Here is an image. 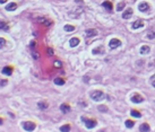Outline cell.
Returning <instances> with one entry per match:
<instances>
[{
	"label": "cell",
	"instance_id": "22",
	"mask_svg": "<svg viewBox=\"0 0 155 132\" xmlns=\"http://www.w3.org/2000/svg\"><path fill=\"white\" fill-rule=\"evenodd\" d=\"M64 30L66 32H74V31H75V27H74L73 25H66L64 27Z\"/></svg>",
	"mask_w": 155,
	"mask_h": 132
},
{
	"label": "cell",
	"instance_id": "16",
	"mask_svg": "<svg viewBox=\"0 0 155 132\" xmlns=\"http://www.w3.org/2000/svg\"><path fill=\"white\" fill-rule=\"evenodd\" d=\"M102 6H103L105 9H108L109 11H111L112 10V8H113V6H112V4L110 1H104L103 4H102Z\"/></svg>",
	"mask_w": 155,
	"mask_h": 132
},
{
	"label": "cell",
	"instance_id": "23",
	"mask_svg": "<svg viewBox=\"0 0 155 132\" xmlns=\"http://www.w3.org/2000/svg\"><path fill=\"white\" fill-rule=\"evenodd\" d=\"M125 124H126V126H127L128 129H130V128H133V126H134V124H135V123H134V121L127 120V121H126V123H125Z\"/></svg>",
	"mask_w": 155,
	"mask_h": 132
},
{
	"label": "cell",
	"instance_id": "5",
	"mask_svg": "<svg viewBox=\"0 0 155 132\" xmlns=\"http://www.w3.org/2000/svg\"><path fill=\"white\" fill-rule=\"evenodd\" d=\"M138 9H139V11L145 12V11H148L149 10V6L147 2H140V4L138 5Z\"/></svg>",
	"mask_w": 155,
	"mask_h": 132
},
{
	"label": "cell",
	"instance_id": "31",
	"mask_svg": "<svg viewBox=\"0 0 155 132\" xmlns=\"http://www.w3.org/2000/svg\"><path fill=\"white\" fill-rule=\"evenodd\" d=\"M6 85H7V80H1V81H0V86H1V87L6 86Z\"/></svg>",
	"mask_w": 155,
	"mask_h": 132
},
{
	"label": "cell",
	"instance_id": "21",
	"mask_svg": "<svg viewBox=\"0 0 155 132\" xmlns=\"http://www.w3.org/2000/svg\"><path fill=\"white\" fill-rule=\"evenodd\" d=\"M60 131H61V132H68V131H70V125H69V124L62 125L61 128H60Z\"/></svg>",
	"mask_w": 155,
	"mask_h": 132
},
{
	"label": "cell",
	"instance_id": "27",
	"mask_svg": "<svg viewBox=\"0 0 155 132\" xmlns=\"http://www.w3.org/2000/svg\"><path fill=\"white\" fill-rule=\"evenodd\" d=\"M6 39H5L4 37H0V49H2V47H4L5 45H6Z\"/></svg>",
	"mask_w": 155,
	"mask_h": 132
},
{
	"label": "cell",
	"instance_id": "35",
	"mask_svg": "<svg viewBox=\"0 0 155 132\" xmlns=\"http://www.w3.org/2000/svg\"><path fill=\"white\" fill-rule=\"evenodd\" d=\"M5 2H7V0H0V4H5Z\"/></svg>",
	"mask_w": 155,
	"mask_h": 132
},
{
	"label": "cell",
	"instance_id": "11",
	"mask_svg": "<svg viewBox=\"0 0 155 132\" xmlns=\"http://www.w3.org/2000/svg\"><path fill=\"white\" fill-rule=\"evenodd\" d=\"M60 111L62 113H68V112H70V106L68 104H66V103H64V104L60 105Z\"/></svg>",
	"mask_w": 155,
	"mask_h": 132
},
{
	"label": "cell",
	"instance_id": "10",
	"mask_svg": "<svg viewBox=\"0 0 155 132\" xmlns=\"http://www.w3.org/2000/svg\"><path fill=\"white\" fill-rule=\"evenodd\" d=\"M2 73L6 75V76H11L13 67H10V65H8V67H4V69H2Z\"/></svg>",
	"mask_w": 155,
	"mask_h": 132
},
{
	"label": "cell",
	"instance_id": "1",
	"mask_svg": "<svg viewBox=\"0 0 155 132\" xmlns=\"http://www.w3.org/2000/svg\"><path fill=\"white\" fill-rule=\"evenodd\" d=\"M91 98L93 99L94 102H101L105 98V94L101 90H94L93 93L91 94Z\"/></svg>",
	"mask_w": 155,
	"mask_h": 132
},
{
	"label": "cell",
	"instance_id": "36",
	"mask_svg": "<svg viewBox=\"0 0 155 132\" xmlns=\"http://www.w3.org/2000/svg\"><path fill=\"white\" fill-rule=\"evenodd\" d=\"M1 124H2V118L0 117V125H1Z\"/></svg>",
	"mask_w": 155,
	"mask_h": 132
},
{
	"label": "cell",
	"instance_id": "17",
	"mask_svg": "<svg viewBox=\"0 0 155 132\" xmlns=\"http://www.w3.org/2000/svg\"><path fill=\"white\" fill-rule=\"evenodd\" d=\"M86 35H87L88 37H92V36L98 35V32H96L95 30H93V28H91V30H87V31H86Z\"/></svg>",
	"mask_w": 155,
	"mask_h": 132
},
{
	"label": "cell",
	"instance_id": "30",
	"mask_svg": "<svg viewBox=\"0 0 155 132\" xmlns=\"http://www.w3.org/2000/svg\"><path fill=\"white\" fill-rule=\"evenodd\" d=\"M39 57H40V54H39L38 52H33V58H34V59L38 60V59H39Z\"/></svg>",
	"mask_w": 155,
	"mask_h": 132
},
{
	"label": "cell",
	"instance_id": "26",
	"mask_svg": "<svg viewBox=\"0 0 155 132\" xmlns=\"http://www.w3.org/2000/svg\"><path fill=\"white\" fill-rule=\"evenodd\" d=\"M125 6H126L125 2H120V4L118 5V7H117V10H118V11H121L123 8H125Z\"/></svg>",
	"mask_w": 155,
	"mask_h": 132
},
{
	"label": "cell",
	"instance_id": "8",
	"mask_svg": "<svg viewBox=\"0 0 155 132\" xmlns=\"http://www.w3.org/2000/svg\"><path fill=\"white\" fill-rule=\"evenodd\" d=\"M17 8V4L16 2H10L6 6V10L7 11H14V10H16Z\"/></svg>",
	"mask_w": 155,
	"mask_h": 132
},
{
	"label": "cell",
	"instance_id": "34",
	"mask_svg": "<svg viewBox=\"0 0 155 132\" xmlns=\"http://www.w3.org/2000/svg\"><path fill=\"white\" fill-rule=\"evenodd\" d=\"M48 53H49L50 55H53V50L50 49V47H49V49H48Z\"/></svg>",
	"mask_w": 155,
	"mask_h": 132
},
{
	"label": "cell",
	"instance_id": "3",
	"mask_svg": "<svg viewBox=\"0 0 155 132\" xmlns=\"http://www.w3.org/2000/svg\"><path fill=\"white\" fill-rule=\"evenodd\" d=\"M22 125H23V129H24L25 131H28V132L34 131V130H35V128H36L35 123L30 122V121H27V122H24Z\"/></svg>",
	"mask_w": 155,
	"mask_h": 132
},
{
	"label": "cell",
	"instance_id": "12",
	"mask_svg": "<svg viewBox=\"0 0 155 132\" xmlns=\"http://www.w3.org/2000/svg\"><path fill=\"white\" fill-rule=\"evenodd\" d=\"M149 52H151V47L148 45H143L140 47V54H148Z\"/></svg>",
	"mask_w": 155,
	"mask_h": 132
},
{
	"label": "cell",
	"instance_id": "19",
	"mask_svg": "<svg viewBox=\"0 0 155 132\" xmlns=\"http://www.w3.org/2000/svg\"><path fill=\"white\" fill-rule=\"evenodd\" d=\"M38 105H39V107H40L41 110H46L49 107V104H48V103H45V102H40Z\"/></svg>",
	"mask_w": 155,
	"mask_h": 132
},
{
	"label": "cell",
	"instance_id": "38",
	"mask_svg": "<svg viewBox=\"0 0 155 132\" xmlns=\"http://www.w3.org/2000/svg\"><path fill=\"white\" fill-rule=\"evenodd\" d=\"M152 79H155V75L153 76V77H152Z\"/></svg>",
	"mask_w": 155,
	"mask_h": 132
},
{
	"label": "cell",
	"instance_id": "7",
	"mask_svg": "<svg viewBox=\"0 0 155 132\" xmlns=\"http://www.w3.org/2000/svg\"><path fill=\"white\" fill-rule=\"evenodd\" d=\"M79 42H80V39L78 37H73V38H70V41H69V45H70V47H75L79 44Z\"/></svg>",
	"mask_w": 155,
	"mask_h": 132
},
{
	"label": "cell",
	"instance_id": "24",
	"mask_svg": "<svg viewBox=\"0 0 155 132\" xmlns=\"http://www.w3.org/2000/svg\"><path fill=\"white\" fill-rule=\"evenodd\" d=\"M147 37L148 39H154L155 38V31H151L148 34H147Z\"/></svg>",
	"mask_w": 155,
	"mask_h": 132
},
{
	"label": "cell",
	"instance_id": "15",
	"mask_svg": "<svg viewBox=\"0 0 155 132\" xmlns=\"http://www.w3.org/2000/svg\"><path fill=\"white\" fill-rule=\"evenodd\" d=\"M0 31H5V32L9 31V26L5 22H2V20H0Z\"/></svg>",
	"mask_w": 155,
	"mask_h": 132
},
{
	"label": "cell",
	"instance_id": "29",
	"mask_svg": "<svg viewBox=\"0 0 155 132\" xmlns=\"http://www.w3.org/2000/svg\"><path fill=\"white\" fill-rule=\"evenodd\" d=\"M44 25H45V26H50V25H52V22H51V20H50V19H45V20H44Z\"/></svg>",
	"mask_w": 155,
	"mask_h": 132
},
{
	"label": "cell",
	"instance_id": "9",
	"mask_svg": "<svg viewBox=\"0 0 155 132\" xmlns=\"http://www.w3.org/2000/svg\"><path fill=\"white\" fill-rule=\"evenodd\" d=\"M144 26L143 20H136L133 23V30H137V28H141Z\"/></svg>",
	"mask_w": 155,
	"mask_h": 132
},
{
	"label": "cell",
	"instance_id": "25",
	"mask_svg": "<svg viewBox=\"0 0 155 132\" xmlns=\"http://www.w3.org/2000/svg\"><path fill=\"white\" fill-rule=\"evenodd\" d=\"M99 109V111H101L102 113H105V112H108V107L106 106H104V105H100V106L98 107Z\"/></svg>",
	"mask_w": 155,
	"mask_h": 132
},
{
	"label": "cell",
	"instance_id": "6",
	"mask_svg": "<svg viewBox=\"0 0 155 132\" xmlns=\"http://www.w3.org/2000/svg\"><path fill=\"white\" fill-rule=\"evenodd\" d=\"M144 101V97L140 96L139 94H135L133 97H131V102L133 103H136V104H138V103H141Z\"/></svg>",
	"mask_w": 155,
	"mask_h": 132
},
{
	"label": "cell",
	"instance_id": "2",
	"mask_svg": "<svg viewBox=\"0 0 155 132\" xmlns=\"http://www.w3.org/2000/svg\"><path fill=\"white\" fill-rule=\"evenodd\" d=\"M82 120L84 121V123H85L87 129H93L96 126V124H98V122H96L95 120H91V118H85V117H82Z\"/></svg>",
	"mask_w": 155,
	"mask_h": 132
},
{
	"label": "cell",
	"instance_id": "32",
	"mask_svg": "<svg viewBox=\"0 0 155 132\" xmlns=\"http://www.w3.org/2000/svg\"><path fill=\"white\" fill-rule=\"evenodd\" d=\"M54 65H56L57 68H60V67H61V62H59V61H56V62H54Z\"/></svg>",
	"mask_w": 155,
	"mask_h": 132
},
{
	"label": "cell",
	"instance_id": "37",
	"mask_svg": "<svg viewBox=\"0 0 155 132\" xmlns=\"http://www.w3.org/2000/svg\"><path fill=\"white\" fill-rule=\"evenodd\" d=\"M152 85H153V87L155 88V81H153V83H152Z\"/></svg>",
	"mask_w": 155,
	"mask_h": 132
},
{
	"label": "cell",
	"instance_id": "28",
	"mask_svg": "<svg viewBox=\"0 0 155 132\" xmlns=\"http://www.w3.org/2000/svg\"><path fill=\"white\" fill-rule=\"evenodd\" d=\"M101 49L102 47H96L95 50H93V54H98V53H101Z\"/></svg>",
	"mask_w": 155,
	"mask_h": 132
},
{
	"label": "cell",
	"instance_id": "14",
	"mask_svg": "<svg viewBox=\"0 0 155 132\" xmlns=\"http://www.w3.org/2000/svg\"><path fill=\"white\" fill-rule=\"evenodd\" d=\"M149 130H151V128H149V125L147 123H144V124H141L139 126V131H141V132H147Z\"/></svg>",
	"mask_w": 155,
	"mask_h": 132
},
{
	"label": "cell",
	"instance_id": "33",
	"mask_svg": "<svg viewBox=\"0 0 155 132\" xmlns=\"http://www.w3.org/2000/svg\"><path fill=\"white\" fill-rule=\"evenodd\" d=\"M35 45H36L35 41H32V42H31V47H32V49H34V47H35Z\"/></svg>",
	"mask_w": 155,
	"mask_h": 132
},
{
	"label": "cell",
	"instance_id": "20",
	"mask_svg": "<svg viewBox=\"0 0 155 132\" xmlns=\"http://www.w3.org/2000/svg\"><path fill=\"white\" fill-rule=\"evenodd\" d=\"M130 114L133 115L134 117H137V118H139V117L141 116V114H140V113H139L138 111H136V110H133V111H131V112H130Z\"/></svg>",
	"mask_w": 155,
	"mask_h": 132
},
{
	"label": "cell",
	"instance_id": "4",
	"mask_svg": "<svg viewBox=\"0 0 155 132\" xmlns=\"http://www.w3.org/2000/svg\"><path fill=\"white\" fill-rule=\"evenodd\" d=\"M121 45V41L118 38H112L111 41L109 42V46L111 47V49H117V47H119Z\"/></svg>",
	"mask_w": 155,
	"mask_h": 132
},
{
	"label": "cell",
	"instance_id": "13",
	"mask_svg": "<svg viewBox=\"0 0 155 132\" xmlns=\"http://www.w3.org/2000/svg\"><path fill=\"white\" fill-rule=\"evenodd\" d=\"M131 16H133V9H130V8H129V9H127V10H126V11L122 14V17L125 18V19H129Z\"/></svg>",
	"mask_w": 155,
	"mask_h": 132
},
{
	"label": "cell",
	"instance_id": "18",
	"mask_svg": "<svg viewBox=\"0 0 155 132\" xmlns=\"http://www.w3.org/2000/svg\"><path fill=\"white\" fill-rule=\"evenodd\" d=\"M54 84H56V85H58V86H62V85H65V80L62 78H56L54 79Z\"/></svg>",
	"mask_w": 155,
	"mask_h": 132
}]
</instances>
